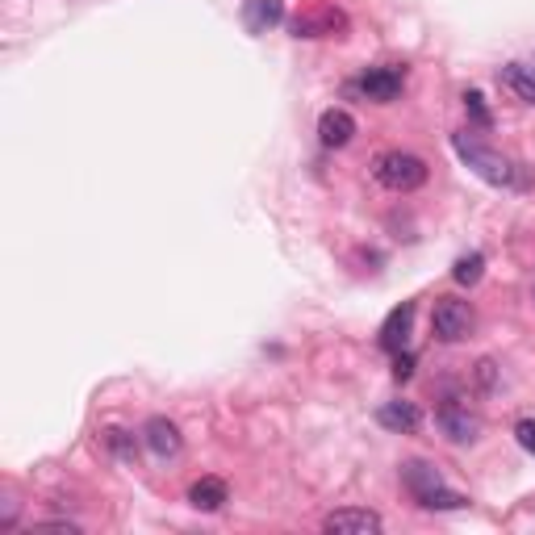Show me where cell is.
Listing matches in <instances>:
<instances>
[{"mask_svg": "<svg viewBox=\"0 0 535 535\" xmlns=\"http://www.w3.org/2000/svg\"><path fill=\"white\" fill-rule=\"evenodd\" d=\"M402 481H406V490L414 494V502L427 506V510H464L469 506V498L448 490L444 477H439V469L427 464V460H406L402 464Z\"/></svg>", "mask_w": 535, "mask_h": 535, "instance_id": "6da1fadb", "label": "cell"}, {"mask_svg": "<svg viewBox=\"0 0 535 535\" xmlns=\"http://www.w3.org/2000/svg\"><path fill=\"white\" fill-rule=\"evenodd\" d=\"M372 176L393 193H414L427 184V164L410 151H385V155L372 159Z\"/></svg>", "mask_w": 535, "mask_h": 535, "instance_id": "7a4b0ae2", "label": "cell"}, {"mask_svg": "<svg viewBox=\"0 0 535 535\" xmlns=\"http://www.w3.org/2000/svg\"><path fill=\"white\" fill-rule=\"evenodd\" d=\"M452 147H456V155H460L464 164H469L481 180H490V184H510V180H515V168H510L502 155H494L490 147L473 143L469 134H456V138H452Z\"/></svg>", "mask_w": 535, "mask_h": 535, "instance_id": "3957f363", "label": "cell"}, {"mask_svg": "<svg viewBox=\"0 0 535 535\" xmlns=\"http://www.w3.org/2000/svg\"><path fill=\"white\" fill-rule=\"evenodd\" d=\"M431 327H435V335L444 339V343L469 339L473 327H477L473 306H469V301H460V297H439L435 301V314H431Z\"/></svg>", "mask_w": 535, "mask_h": 535, "instance_id": "277c9868", "label": "cell"}, {"mask_svg": "<svg viewBox=\"0 0 535 535\" xmlns=\"http://www.w3.org/2000/svg\"><path fill=\"white\" fill-rule=\"evenodd\" d=\"M439 427H444L448 439H456V444H469V439H477V431H481V418L460 398H448L444 406H439Z\"/></svg>", "mask_w": 535, "mask_h": 535, "instance_id": "5b68a950", "label": "cell"}, {"mask_svg": "<svg viewBox=\"0 0 535 535\" xmlns=\"http://www.w3.org/2000/svg\"><path fill=\"white\" fill-rule=\"evenodd\" d=\"M402 84H406V72H402V67H368L364 80H360V92H364L368 101L389 105V101L402 92Z\"/></svg>", "mask_w": 535, "mask_h": 535, "instance_id": "8992f818", "label": "cell"}, {"mask_svg": "<svg viewBox=\"0 0 535 535\" xmlns=\"http://www.w3.org/2000/svg\"><path fill=\"white\" fill-rule=\"evenodd\" d=\"M347 26V17L339 13V9H314V13H301L297 21H293V34L297 38H331V34H339Z\"/></svg>", "mask_w": 535, "mask_h": 535, "instance_id": "52a82bcc", "label": "cell"}, {"mask_svg": "<svg viewBox=\"0 0 535 535\" xmlns=\"http://www.w3.org/2000/svg\"><path fill=\"white\" fill-rule=\"evenodd\" d=\"M143 444H147L159 460H168V456H180L184 439H180V427H176V423H168V418H151V423L143 427Z\"/></svg>", "mask_w": 535, "mask_h": 535, "instance_id": "ba28073f", "label": "cell"}, {"mask_svg": "<svg viewBox=\"0 0 535 535\" xmlns=\"http://www.w3.org/2000/svg\"><path fill=\"white\" fill-rule=\"evenodd\" d=\"M322 527L331 535H372V531H381V515H372V510H335Z\"/></svg>", "mask_w": 535, "mask_h": 535, "instance_id": "9c48e42d", "label": "cell"}, {"mask_svg": "<svg viewBox=\"0 0 535 535\" xmlns=\"http://www.w3.org/2000/svg\"><path fill=\"white\" fill-rule=\"evenodd\" d=\"M352 134H356V118L347 109H327L318 118V138H322V147H347L352 143Z\"/></svg>", "mask_w": 535, "mask_h": 535, "instance_id": "30bf717a", "label": "cell"}, {"mask_svg": "<svg viewBox=\"0 0 535 535\" xmlns=\"http://www.w3.org/2000/svg\"><path fill=\"white\" fill-rule=\"evenodd\" d=\"M410 322H414V301H402V306L393 310L385 318V327H381V347L385 352H393V356L402 352L406 339H410Z\"/></svg>", "mask_w": 535, "mask_h": 535, "instance_id": "8fae6325", "label": "cell"}, {"mask_svg": "<svg viewBox=\"0 0 535 535\" xmlns=\"http://www.w3.org/2000/svg\"><path fill=\"white\" fill-rule=\"evenodd\" d=\"M377 418H381V427L398 431V435H414L418 423H423V414H418L414 402H385V406L377 410Z\"/></svg>", "mask_w": 535, "mask_h": 535, "instance_id": "7c38bea8", "label": "cell"}, {"mask_svg": "<svg viewBox=\"0 0 535 535\" xmlns=\"http://www.w3.org/2000/svg\"><path fill=\"white\" fill-rule=\"evenodd\" d=\"M189 502H193L197 510H205V515H214V510H222V506L230 502V490H226L222 477H201V481H193Z\"/></svg>", "mask_w": 535, "mask_h": 535, "instance_id": "4fadbf2b", "label": "cell"}, {"mask_svg": "<svg viewBox=\"0 0 535 535\" xmlns=\"http://www.w3.org/2000/svg\"><path fill=\"white\" fill-rule=\"evenodd\" d=\"M243 21H247L251 34H264L268 26H276V21H285V5H281V0H247Z\"/></svg>", "mask_w": 535, "mask_h": 535, "instance_id": "5bb4252c", "label": "cell"}, {"mask_svg": "<svg viewBox=\"0 0 535 535\" xmlns=\"http://www.w3.org/2000/svg\"><path fill=\"white\" fill-rule=\"evenodd\" d=\"M502 84L515 92L519 101H531V105H535V67H527V63H506V67H502Z\"/></svg>", "mask_w": 535, "mask_h": 535, "instance_id": "9a60e30c", "label": "cell"}, {"mask_svg": "<svg viewBox=\"0 0 535 535\" xmlns=\"http://www.w3.org/2000/svg\"><path fill=\"white\" fill-rule=\"evenodd\" d=\"M481 268H485V255H481V251H473V255H460V260H456V268H452L456 285H477V281H481Z\"/></svg>", "mask_w": 535, "mask_h": 535, "instance_id": "2e32d148", "label": "cell"}, {"mask_svg": "<svg viewBox=\"0 0 535 535\" xmlns=\"http://www.w3.org/2000/svg\"><path fill=\"white\" fill-rule=\"evenodd\" d=\"M105 444L118 452L122 460H134V439H130V431H122V427H109L105 431Z\"/></svg>", "mask_w": 535, "mask_h": 535, "instance_id": "e0dca14e", "label": "cell"}, {"mask_svg": "<svg viewBox=\"0 0 535 535\" xmlns=\"http://www.w3.org/2000/svg\"><path fill=\"white\" fill-rule=\"evenodd\" d=\"M464 109L473 113L477 126H490V109H485V97H481V92H464Z\"/></svg>", "mask_w": 535, "mask_h": 535, "instance_id": "ac0fdd59", "label": "cell"}, {"mask_svg": "<svg viewBox=\"0 0 535 535\" xmlns=\"http://www.w3.org/2000/svg\"><path fill=\"white\" fill-rule=\"evenodd\" d=\"M515 435H519V444H523L527 452H535V418H523V423L515 427Z\"/></svg>", "mask_w": 535, "mask_h": 535, "instance_id": "d6986e66", "label": "cell"}, {"mask_svg": "<svg viewBox=\"0 0 535 535\" xmlns=\"http://www.w3.org/2000/svg\"><path fill=\"white\" fill-rule=\"evenodd\" d=\"M410 372H414V356H410V352H398V360H393V377L406 381Z\"/></svg>", "mask_w": 535, "mask_h": 535, "instance_id": "ffe728a7", "label": "cell"}]
</instances>
